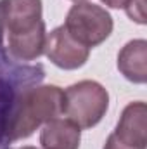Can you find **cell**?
Segmentation results:
<instances>
[{"label": "cell", "instance_id": "ba28073f", "mask_svg": "<svg viewBox=\"0 0 147 149\" xmlns=\"http://www.w3.org/2000/svg\"><path fill=\"white\" fill-rule=\"evenodd\" d=\"M118 70L133 83L147 81V42L132 40L128 42L118 56Z\"/></svg>", "mask_w": 147, "mask_h": 149}, {"label": "cell", "instance_id": "8fae6325", "mask_svg": "<svg viewBox=\"0 0 147 149\" xmlns=\"http://www.w3.org/2000/svg\"><path fill=\"white\" fill-rule=\"evenodd\" d=\"M104 149H137V148H132V146L123 144L114 134H111L109 137H107V141H106V144H104Z\"/></svg>", "mask_w": 147, "mask_h": 149}, {"label": "cell", "instance_id": "5bb4252c", "mask_svg": "<svg viewBox=\"0 0 147 149\" xmlns=\"http://www.w3.org/2000/svg\"><path fill=\"white\" fill-rule=\"evenodd\" d=\"M17 149H37V148H33V146H23V148H17Z\"/></svg>", "mask_w": 147, "mask_h": 149}, {"label": "cell", "instance_id": "52a82bcc", "mask_svg": "<svg viewBox=\"0 0 147 149\" xmlns=\"http://www.w3.org/2000/svg\"><path fill=\"white\" fill-rule=\"evenodd\" d=\"M114 135L126 146L146 149L147 146V106L146 102L128 104L116 125Z\"/></svg>", "mask_w": 147, "mask_h": 149}, {"label": "cell", "instance_id": "30bf717a", "mask_svg": "<svg viewBox=\"0 0 147 149\" xmlns=\"http://www.w3.org/2000/svg\"><path fill=\"white\" fill-rule=\"evenodd\" d=\"M126 14L139 24H146V0H130L125 7Z\"/></svg>", "mask_w": 147, "mask_h": 149}, {"label": "cell", "instance_id": "4fadbf2b", "mask_svg": "<svg viewBox=\"0 0 147 149\" xmlns=\"http://www.w3.org/2000/svg\"><path fill=\"white\" fill-rule=\"evenodd\" d=\"M101 2L106 3L107 7H111V9H125V7L128 5L130 0H101Z\"/></svg>", "mask_w": 147, "mask_h": 149}, {"label": "cell", "instance_id": "7c38bea8", "mask_svg": "<svg viewBox=\"0 0 147 149\" xmlns=\"http://www.w3.org/2000/svg\"><path fill=\"white\" fill-rule=\"evenodd\" d=\"M3 37H5V5L3 0H0V45H3Z\"/></svg>", "mask_w": 147, "mask_h": 149}, {"label": "cell", "instance_id": "8992f818", "mask_svg": "<svg viewBox=\"0 0 147 149\" xmlns=\"http://www.w3.org/2000/svg\"><path fill=\"white\" fill-rule=\"evenodd\" d=\"M43 52L62 70H76L83 66L90 56V49L76 42L64 26H59L47 35Z\"/></svg>", "mask_w": 147, "mask_h": 149}, {"label": "cell", "instance_id": "3957f363", "mask_svg": "<svg viewBox=\"0 0 147 149\" xmlns=\"http://www.w3.org/2000/svg\"><path fill=\"white\" fill-rule=\"evenodd\" d=\"M62 113V90L55 85H37L21 101L12 128V141L30 137L40 125Z\"/></svg>", "mask_w": 147, "mask_h": 149}, {"label": "cell", "instance_id": "277c9868", "mask_svg": "<svg viewBox=\"0 0 147 149\" xmlns=\"http://www.w3.org/2000/svg\"><path fill=\"white\" fill-rule=\"evenodd\" d=\"M107 90L92 80H83L62 92V113L80 128L95 127L107 111Z\"/></svg>", "mask_w": 147, "mask_h": 149}, {"label": "cell", "instance_id": "9c48e42d", "mask_svg": "<svg viewBox=\"0 0 147 149\" xmlns=\"http://www.w3.org/2000/svg\"><path fill=\"white\" fill-rule=\"evenodd\" d=\"M80 141V127L69 120L61 118H54L45 123L40 134V144L43 149H78Z\"/></svg>", "mask_w": 147, "mask_h": 149}, {"label": "cell", "instance_id": "7a4b0ae2", "mask_svg": "<svg viewBox=\"0 0 147 149\" xmlns=\"http://www.w3.org/2000/svg\"><path fill=\"white\" fill-rule=\"evenodd\" d=\"M9 56L19 63L35 61L45 49L42 0H3Z\"/></svg>", "mask_w": 147, "mask_h": 149}, {"label": "cell", "instance_id": "9a60e30c", "mask_svg": "<svg viewBox=\"0 0 147 149\" xmlns=\"http://www.w3.org/2000/svg\"><path fill=\"white\" fill-rule=\"evenodd\" d=\"M73 2H85V0H73Z\"/></svg>", "mask_w": 147, "mask_h": 149}, {"label": "cell", "instance_id": "5b68a950", "mask_svg": "<svg viewBox=\"0 0 147 149\" xmlns=\"http://www.w3.org/2000/svg\"><path fill=\"white\" fill-rule=\"evenodd\" d=\"M64 28L85 47H97L112 31V17L106 9L90 2H76L68 12Z\"/></svg>", "mask_w": 147, "mask_h": 149}, {"label": "cell", "instance_id": "6da1fadb", "mask_svg": "<svg viewBox=\"0 0 147 149\" xmlns=\"http://www.w3.org/2000/svg\"><path fill=\"white\" fill-rule=\"evenodd\" d=\"M45 78L42 64H26L12 59L0 45V149H9L12 128L23 97Z\"/></svg>", "mask_w": 147, "mask_h": 149}]
</instances>
